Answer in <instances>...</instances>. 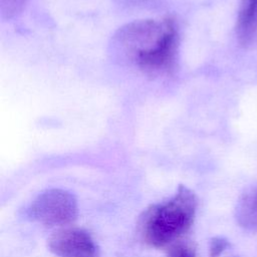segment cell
Wrapping results in <instances>:
<instances>
[{
	"instance_id": "obj_4",
	"label": "cell",
	"mask_w": 257,
	"mask_h": 257,
	"mask_svg": "<svg viewBox=\"0 0 257 257\" xmlns=\"http://www.w3.org/2000/svg\"><path fill=\"white\" fill-rule=\"evenodd\" d=\"M48 248L58 257H100L98 246L90 234L79 228L56 232L49 238Z\"/></svg>"
},
{
	"instance_id": "obj_8",
	"label": "cell",
	"mask_w": 257,
	"mask_h": 257,
	"mask_svg": "<svg viewBox=\"0 0 257 257\" xmlns=\"http://www.w3.org/2000/svg\"><path fill=\"white\" fill-rule=\"evenodd\" d=\"M235 257H237V256H235Z\"/></svg>"
},
{
	"instance_id": "obj_5",
	"label": "cell",
	"mask_w": 257,
	"mask_h": 257,
	"mask_svg": "<svg viewBox=\"0 0 257 257\" xmlns=\"http://www.w3.org/2000/svg\"><path fill=\"white\" fill-rule=\"evenodd\" d=\"M236 34L241 44L247 45L257 35V0H240Z\"/></svg>"
},
{
	"instance_id": "obj_2",
	"label": "cell",
	"mask_w": 257,
	"mask_h": 257,
	"mask_svg": "<svg viewBox=\"0 0 257 257\" xmlns=\"http://www.w3.org/2000/svg\"><path fill=\"white\" fill-rule=\"evenodd\" d=\"M198 207L195 193L179 186L176 194L167 201L147 208L140 219L143 240L155 248L173 244L193 225Z\"/></svg>"
},
{
	"instance_id": "obj_6",
	"label": "cell",
	"mask_w": 257,
	"mask_h": 257,
	"mask_svg": "<svg viewBox=\"0 0 257 257\" xmlns=\"http://www.w3.org/2000/svg\"><path fill=\"white\" fill-rule=\"evenodd\" d=\"M235 219L242 228L257 232V186L247 190L239 198L235 208Z\"/></svg>"
},
{
	"instance_id": "obj_1",
	"label": "cell",
	"mask_w": 257,
	"mask_h": 257,
	"mask_svg": "<svg viewBox=\"0 0 257 257\" xmlns=\"http://www.w3.org/2000/svg\"><path fill=\"white\" fill-rule=\"evenodd\" d=\"M120 41L136 64L147 72H171L176 63L178 32L174 20H144L120 31Z\"/></svg>"
},
{
	"instance_id": "obj_3",
	"label": "cell",
	"mask_w": 257,
	"mask_h": 257,
	"mask_svg": "<svg viewBox=\"0 0 257 257\" xmlns=\"http://www.w3.org/2000/svg\"><path fill=\"white\" fill-rule=\"evenodd\" d=\"M26 214L30 220L46 226L67 225L77 218V200L66 190L49 189L33 200Z\"/></svg>"
},
{
	"instance_id": "obj_7",
	"label": "cell",
	"mask_w": 257,
	"mask_h": 257,
	"mask_svg": "<svg viewBox=\"0 0 257 257\" xmlns=\"http://www.w3.org/2000/svg\"><path fill=\"white\" fill-rule=\"evenodd\" d=\"M229 241L223 237H214L210 241V257H219L228 247Z\"/></svg>"
}]
</instances>
